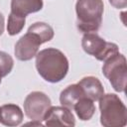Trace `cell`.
Listing matches in <instances>:
<instances>
[{"label":"cell","mask_w":127,"mask_h":127,"mask_svg":"<svg viewBox=\"0 0 127 127\" xmlns=\"http://www.w3.org/2000/svg\"><path fill=\"white\" fill-rule=\"evenodd\" d=\"M36 68L38 73L46 81L56 83L66 76L68 71V61L60 50L48 48L37 53Z\"/></svg>","instance_id":"6da1fadb"},{"label":"cell","mask_w":127,"mask_h":127,"mask_svg":"<svg viewBox=\"0 0 127 127\" xmlns=\"http://www.w3.org/2000/svg\"><path fill=\"white\" fill-rule=\"evenodd\" d=\"M103 10L102 0H77L75 4L77 29L83 34L97 32L101 26Z\"/></svg>","instance_id":"7a4b0ae2"},{"label":"cell","mask_w":127,"mask_h":127,"mask_svg":"<svg viewBox=\"0 0 127 127\" xmlns=\"http://www.w3.org/2000/svg\"><path fill=\"white\" fill-rule=\"evenodd\" d=\"M98 100L101 125L104 127H123L127 124V109L118 95L107 93Z\"/></svg>","instance_id":"3957f363"},{"label":"cell","mask_w":127,"mask_h":127,"mask_svg":"<svg viewBox=\"0 0 127 127\" xmlns=\"http://www.w3.org/2000/svg\"><path fill=\"white\" fill-rule=\"evenodd\" d=\"M104 76L109 80L114 90L124 92L127 79V62L126 58L119 52L112 55L104 61L102 66Z\"/></svg>","instance_id":"277c9868"},{"label":"cell","mask_w":127,"mask_h":127,"mask_svg":"<svg viewBox=\"0 0 127 127\" xmlns=\"http://www.w3.org/2000/svg\"><path fill=\"white\" fill-rule=\"evenodd\" d=\"M81 47L86 54L101 62H104L106 59L119 52L118 46L116 44L106 42L95 32L85 33L83 35Z\"/></svg>","instance_id":"5b68a950"},{"label":"cell","mask_w":127,"mask_h":127,"mask_svg":"<svg viewBox=\"0 0 127 127\" xmlns=\"http://www.w3.org/2000/svg\"><path fill=\"white\" fill-rule=\"evenodd\" d=\"M52 106L50 97L42 91H33L27 95L24 101V111L31 120L42 121Z\"/></svg>","instance_id":"8992f818"},{"label":"cell","mask_w":127,"mask_h":127,"mask_svg":"<svg viewBox=\"0 0 127 127\" xmlns=\"http://www.w3.org/2000/svg\"><path fill=\"white\" fill-rule=\"evenodd\" d=\"M44 44L42 38L35 32L28 30V32L22 36L15 45L14 54L19 61L26 62L36 57L39 47Z\"/></svg>","instance_id":"52a82bcc"},{"label":"cell","mask_w":127,"mask_h":127,"mask_svg":"<svg viewBox=\"0 0 127 127\" xmlns=\"http://www.w3.org/2000/svg\"><path fill=\"white\" fill-rule=\"evenodd\" d=\"M45 125L47 126H67L75 125V119L70 109L65 106H51L45 117Z\"/></svg>","instance_id":"ba28073f"},{"label":"cell","mask_w":127,"mask_h":127,"mask_svg":"<svg viewBox=\"0 0 127 127\" xmlns=\"http://www.w3.org/2000/svg\"><path fill=\"white\" fill-rule=\"evenodd\" d=\"M43 0H11V12L14 15L25 17L42 10Z\"/></svg>","instance_id":"9c48e42d"},{"label":"cell","mask_w":127,"mask_h":127,"mask_svg":"<svg viewBox=\"0 0 127 127\" xmlns=\"http://www.w3.org/2000/svg\"><path fill=\"white\" fill-rule=\"evenodd\" d=\"M78 85L82 88L86 97L93 101L98 100L104 94V88L100 80L95 76H85L78 81Z\"/></svg>","instance_id":"30bf717a"},{"label":"cell","mask_w":127,"mask_h":127,"mask_svg":"<svg viewBox=\"0 0 127 127\" xmlns=\"http://www.w3.org/2000/svg\"><path fill=\"white\" fill-rule=\"evenodd\" d=\"M23 117L21 108L16 104L8 103L1 107L0 122L5 126H18L23 121Z\"/></svg>","instance_id":"8fae6325"},{"label":"cell","mask_w":127,"mask_h":127,"mask_svg":"<svg viewBox=\"0 0 127 127\" xmlns=\"http://www.w3.org/2000/svg\"><path fill=\"white\" fill-rule=\"evenodd\" d=\"M85 96L83 93L82 88L78 85V83L70 84L65 87L60 95V102L63 106H65L69 109H72L74 104L80 99L81 97Z\"/></svg>","instance_id":"7c38bea8"},{"label":"cell","mask_w":127,"mask_h":127,"mask_svg":"<svg viewBox=\"0 0 127 127\" xmlns=\"http://www.w3.org/2000/svg\"><path fill=\"white\" fill-rule=\"evenodd\" d=\"M72 109L75 111L77 117L80 120L87 121L91 119V117L93 116L95 112V105L93 103V100L86 96H83L80 99H78V101L74 104Z\"/></svg>","instance_id":"4fadbf2b"},{"label":"cell","mask_w":127,"mask_h":127,"mask_svg":"<svg viewBox=\"0 0 127 127\" xmlns=\"http://www.w3.org/2000/svg\"><path fill=\"white\" fill-rule=\"evenodd\" d=\"M28 30H31V31L35 32L36 34H38L42 38L44 43L49 42L54 38L53 28L49 24L44 23V22H36L33 25H31Z\"/></svg>","instance_id":"5bb4252c"},{"label":"cell","mask_w":127,"mask_h":127,"mask_svg":"<svg viewBox=\"0 0 127 127\" xmlns=\"http://www.w3.org/2000/svg\"><path fill=\"white\" fill-rule=\"evenodd\" d=\"M26 18L25 17H20L17 15H14L10 13L8 17V24H7V31L10 36H15L19 34L22 29L25 26Z\"/></svg>","instance_id":"9a60e30c"},{"label":"cell","mask_w":127,"mask_h":127,"mask_svg":"<svg viewBox=\"0 0 127 127\" xmlns=\"http://www.w3.org/2000/svg\"><path fill=\"white\" fill-rule=\"evenodd\" d=\"M13 66H14V61L12 57L5 52H0V70L2 71L3 76L9 74Z\"/></svg>","instance_id":"2e32d148"},{"label":"cell","mask_w":127,"mask_h":127,"mask_svg":"<svg viewBox=\"0 0 127 127\" xmlns=\"http://www.w3.org/2000/svg\"><path fill=\"white\" fill-rule=\"evenodd\" d=\"M109 3L117 9H123L127 6V0H109Z\"/></svg>","instance_id":"e0dca14e"},{"label":"cell","mask_w":127,"mask_h":127,"mask_svg":"<svg viewBox=\"0 0 127 127\" xmlns=\"http://www.w3.org/2000/svg\"><path fill=\"white\" fill-rule=\"evenodd\" d=\"M4 24H5V22H4V16L2 15V13L0 12V36L3 34V32H4Z\"/></svg>","instance_id":"ac0fdd59"},{"label":"cell","mask_w":127,"mask_h":127,"mask_svg":"<svg viewBox=\"0 0 127 127\" xmlns=\"http://www.w3.org/2000/svg\"><path fill=\"white\" fill-rule=\"evenodd\" d=\"M2 77H4V76H3V74H2V71L0 70V83H1V79H2Z\"/></svg>","instance_id":"d6986e66"},{"label":"cell","mask_w":127,"mask_h":127,"mask_svg":"<svg viewBox=\"0 0 127 127\" xmlns=\"http://www.w3.org/2000/svg\"><path fill=\"white\" fill-rule=\"evenodd\" d=\"M0 119H1V107H0Z\"/></svg>","instance_id":"ffe728a7"}]
</instances>
